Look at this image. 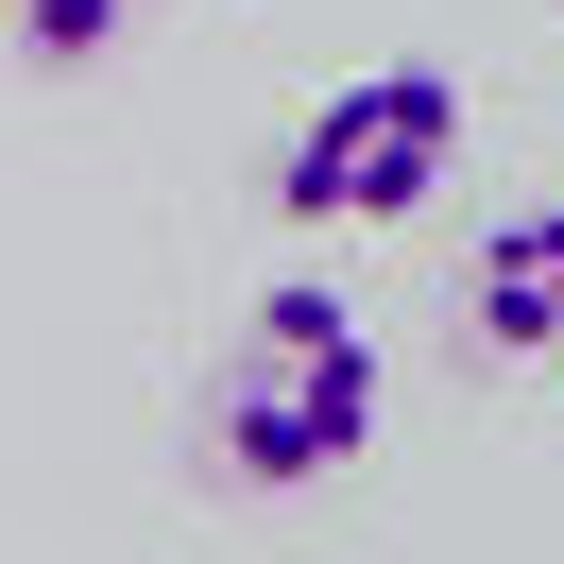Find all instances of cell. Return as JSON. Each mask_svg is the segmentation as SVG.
<instances>
[{"mask_svg": "<svg viewBox=\"0 0 564 564\" xmlns=\"http://www.w3.org/2000/svg\"><path fill=\"white\" fill-rule=\"evenodd\" d=\"M206 445H223V479H257V496H291V479H343L359 445H377V325L343 308V291H257L240 308V359H223V393H206Z\"/></svg>", "mask_w": 564, "mask_h": 564, "instance_id": "cell-1", "label": "cell"}, {"mask_svg": "<svg viewBox=\"0 0 564 564\" xmlns=\"http://www.w3.org/2000/svg\"><path fill=\"white\" fill-rule=\"evenodd\" d=\"M462 172V69H343L308 120H291L274 154V206L308 223V240H359V223H411L427 188Z\"/></svg>", "mask_w": 564, "mask_h": 564, "instance_id": "cell-2", "label": "cell"}, {"mask_svg": "<svg viewBox=\"0 0 564 564\" xmlns=\"http://www.w3.org/2000/svg\"><path fill=\"white\" fill-rule=\"evenodd\" d=\"M479 343L496 359H564V206H513L479 240Z\"/></svg>", "mask_w": 564, "mask_h": 564, "instance_id": "cell-3", "label": "cell"}, {"mask_svg": "<svg viewBox=\"0 0 564 564\" xmlns=\"http://www.w3.org/2000/svg\"><path fill=\"white\" fill-rule=\"evenodd\" d=\"M120 18H138V0H18V52H35V69H104Z\"/></svg>", "mask_w": 564, "mask_h": 564, "instance_id": "cell-4", "label": "cell"}]
</instances>
